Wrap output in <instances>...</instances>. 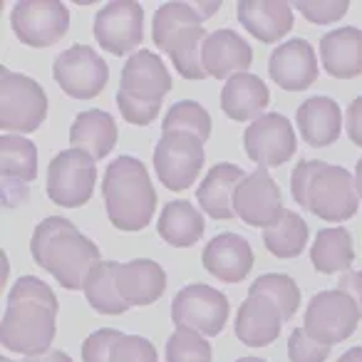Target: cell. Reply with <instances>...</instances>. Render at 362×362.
Here are the masks:
<instances>
[{"mask_svg":"<svg viewBox=\"0 0 362 362\" xmlns=\"http://www.w3.org/2000/svg\"><path fill=\"white\" fill-rule=\"evenodd\" d=\"M291 194L298 206L330 223L347 221L360 206L355 176L345 166L325 164L320 159L298 161L291 174Z\"/></svg>","mask_w":362,"mask_h":362,"instance_id":"4","label":"cell"},{"mask_svg":"<svg viewBox=\"0 0 362 362\" xmlns=\"http://www.w3.org/2000/svg\"><path fill=\"white\" fill-rule=\"evenodd\" d=\"M283 315L268 298L248 296L236 313V337L243 345L266 347L278 340Z\"/></svg>","mask_w":362,"mask_h":362,"instance_id":"23","label":"cell"},{"mask_svg":"<svg viewBox=\"0 0 362 362\" xmlns=\"http://www.w3.org/2000/svg\"><path fill=\"white\" fill-rule=\"evenodd\" d=\"M161 241L176 248H189L194 243L202 241L204 236V216L199 214L197 206H192L184 199L169 202L159 214V223H156Z\"/></svg>","mask_w":362,"mask_h":362,"instance_id":"29","label":"cell"},{"mask_svg":"<svg viewBox=\"0 0 362 362\" xmlns=\"http://www.w3.org/2000/svg\"><path fill=\"white\" fill-rule=\"evenodd\" d=\"M236 362H266V360H261V357H241V360H236Z\"/></svg>","mask_w":362,"mask_h":362,"instance_id":"46","label":"cell"},{"mask_svg":"<svg viewBox=\"0 0 362 362\" xmlns=\"http://www.w3.org/2000/svg\"><path fill=\"white\" fill-rule=\"evenodd\" d=\"M221 8L214 3H164L156 8L151 21V37L159 50L171 57L174 67L187 80H204V42L209 33L202 28L206 18Z\"/></svg>","mask_w":362,"mask_h":362,"instance_id":"3","label":"cell"},{"mask_svg":"<svg viewBox=\"0 0 362 362\" xmlns=\"http://www.w3.org/2000/svg\"><path fill=\"white\" fill-rule=\"evenodd\" d=\"M47 117V95L33 77L13 72L8 67L0 70V129L35 132Z\"/></svg>","mask_w":362,"mask_h":362,"instance_id":"6","label":"cell"},{"mask_svg":"<svg viewBox=\"0 0 362 362\" xmlns=\"http://www.w3.org/2000/svg\"><path fill=\"white\" fill-rule=\"evenodd\" d=\"M347 136L352 144L362 146V97H355L347 107Z\"/></svg>","mask_w":362,"mask_h":362,"instance_id":"41","label":"cell"},{"mask_svg":"<svg viewBox=\"0 0 362 362\" xmlns=\"http://www.w3.org/2000/svg\"><path fill=\"white\" fill-rule=\"evenodd\" d=\"M320 60L330 77L352 80L362 75V30L337 28L320 37Z\"/></svg>","mask_w":362,"mask_h":362,"instance_id":"24","label":"cell"},{"mask_svg":"<svg viewBox=\"0 0 362 362\" xmlns=\"http://www.w3.org/2000/svg\"><path fill=\"white\" fill-rule=\"evenodd\" d=\"M268 105H271V92L266 82L253 72H238L228 77L221 90V110L233 122H256Z\"/></svg>","mask_w":362,"mask_h":362,"instance_id":"27","label":"cell"},{"mask_svg":"<svg viewBox=\"0 0 362 362\" xmlns=\"http://www.w3.org/2000/svg\"><path fill=\"white\" fill-rule=\"evenodd\" d=\"M337 288H340V291H345L347 296L357 303V308H360V315H362V271H345L340 276Z\"/></svg>","mask_w":362,"mask_h":362,"instance_id":"42","label":"cell"},{"mask_svg":"<svg viewBox=\"0 0 362 362\" xmlns=\"http://www.w3.org/2000/svg\"><path fill=\"white\" fill-rule=\"evenodd\" d=\"M0 362H13V360H8V357H3V360H0Z\"/></svg>","mask_w":362,"mask_h":362,"instance_id":"47","label":"cell"},{"mask_svg":"<svg viewBox=\"0 0 362 362\" xmlns=\"http://www.w3.org/2000/svg\"><path fill=\"white\" fill-rule=\"evenodd\" d=\"M298 129L308 146H330L340 139L342 132V110L330 97H308L296 112Z\"/></svg>","mask_w":362,"mask_h":362,"instance_id":"22","label":"cell"},{"mask_svg":"<svg viewBox=\"0 0 362 362\" xmlns=\"http://www.w3.org/2000/svg\"><path fill=\"white\" fill-rule=\"evenodd\" d=\"M161 134H192L206 141L211 136V117L199 102L181 100L169 107L161 124Z\"/></svg>","mask_w":362,"mask_h":362,"instance_id":"33","label":"cell"},{"mask_svg":"<svg viewBox=\"0 0 362 362\" xmlns=\"http://www.w3.org/2000/svg\"><path fill=\"white\" fill-rule=\"evenodd\" d=\"M97 166L87 151L65 149L47 166V197L62 209H80L92 199Z\"/></svg>","mask_w":362,"mask_h":362,"instance_id":"7","label":"cell"},{"mask_svg":"<svg viewBox=\"0 0 362 362\" xmlns=\"http://www.w3.org/2000/svg\"><path fill=\"white\" fill-rule=\"evenodd\" d=\"M171 320L176 327H189L204 337H216L228 322V298L206 283L181 288L171 303Z\"/></svg>","mask_w":362,"mask_h":362,"instance_id":"9","label":"cell"},{"mask_svg":"<svg viewBox=\"0 0 362 362\" xmlns=\"http://www.w3.org/2000/svg\"><path fill=\"white\" fill-rule=\"evenodd\" d=\"M263 243L276 258H298L308 246V223L300 214L283 209L278 221L263 228Z\"/></svg>","mask_w":362,"mask_h":362,"instance_id":"32","label":"cell"},{"mask_svg":"<svg viewBox=\"0 0 362 362\" xmlns=\"http://www.w3.org/2000/svg\"><path fill=\"white\" fill-rule=\"evenodd\" d=\"M112 362H159L156 347L141 335H124L115 350Z\"/></svg>","mask_w":362,"mask_h":362,"instance_id":"39","label":"cell"},{"mask_svg":"<svg viewBox=\"0 0 362 362\" xmlns=\"http://www.w3.org/2000/svg\"><path fill=\"white\" fill-rule=\"evenodd\" d=\"M30 253L33 261L67 291H82L92 268L102 263L95 241L62 216H47L37 223Z\"/></svg>","mask_w":362,"mask_h":362,"instance_id":"2","label":"cell"},{"mask_svg":"<svg viewBox=\"0 0 362 362\" xmlns=\"http://www.w3.org/2000/svg\"><path fill=\"white\" fill-rule=\"evenodd\" d=\"M95 40L107 52L134 55L144 40V8L132 0H112L95 16Z\"/></svg>","mask_w":362,"mask_h":362,"instance_id":"13","label":"cell"},{"mask_svg":"<svg viewBox=\"0 0 362 362\" xmlns=\"http://www.w3.org/2000/svg\"><path fill=\"white\" fill-rule=\"evenodd\" d=\"M52 77L65 95L75 100H95L110 82V67L90 45H72L57 55Z\"/></svg>","mask_w":362,"mask_h":362,"instance_id":"12","label":"cell"},{"mask_svg":"<svg viewBox=\"0 0 362 362\" xmlns=\"http://www.w3.org/2000/svg\"><path fill=\"white\" fill-rule=\"evenodd\" d=\"M360 317L357 303L345 291L332 288L313 296L303 317V330L322 345H337L357 330Z\"/></svg>","mask_w":362,"mask_h":362,"instance_id":"8","label":"cell"},{"mask_svg":"<svg viewBox=\"0 0 362 362\" xmlns=\"http://www.w3.org/2000/svg\"><path fill=\"white\" fill-rule=\"evenodd\" d=\"M248 296L268 298L281 310L283 320H291L300 305V288L296 286L291 276H283V273H266V276L256 278Z\"/></svg>","mask_w":362,"mask_h":362,"instance_id":"34","label":"cell"},{"mask_svg":"<svg viewBox=\"0 0 362 362\" xmlns=\"http://www.w3.org/2000/svg\"><path fill=\"white\" fill-rule=\"evenodd\" d=\"M253 62V50L236 30H221L209 33L204 42V70L206 75L216 80H228V77L246 72Z\"/></svg>","mask_w":362,"mask_h":362,"instance_id":"20","label":"cell"},{"mask_svg":"<svg viewBox=\"0 0 362 362\" xmlns=\"http://www.w3.org/2000/svg\"><path fill=\"white\" fill-rule=\"evenodd\" d=\"M57 296L45 281L23 276L8 293V305L0 322V342L18 355L37 357L50 352L55 340Z\"/></svg>","mask_w":362,"mask_h":362,"instance_id":"1","label":"cell"},{"mask_svg":"<svg viewBox=\"0 0 362 362\" xmlns=\"http://www.w3.org/2000/svg\"><path fill=\"white\" fill-rule=\"evenodd\" d=\"M355 187H357V197H360V202H362V159L357 161V166H355Z\"/></svg>","mask_w":362,"mask_h":362,"instance_id":"45","label":"cell"},{"mask_svg":"<svg viewBox=\"0 0 362 362\" xmlns=\"http://www.w3.org/2000/svg\"><path fill=\"white\" fill-rule=\"evenodd\" d=\"M236 216L246 221L248 226L268 228L278 221L283 214V199L276 179L268 174V169H256L241 181L236 189Z\"/></svg>","mask_w":362,"mask_h":362,"instance_id":"15","label":"cell"},{"mask_svg":"<svg viewBox=\"0 0 362 362\" xmlns=\"http://www.w3.org/2000/svg\"><path fill=\"white\" fill-rule=\"evenodd\" d=\"M236 16L261 42H278L293 30V6L286 0H241Z\"/></svg>","mask_w":362,"mask_h":362,"instance_id":"21","label":"cell"},{"mask_svg":"<svg viewBox=\"0 0 362 362\" xmlns=\"http://www.w3.org/2000/svg\"><path fill=\"white\" fill-rule=\"evenodd\" d=\"M11 28L23 45L50 47L70 30V8L60 0H21L11 13Z\"/></svg>","mask_w":362,"mask_h":362,"instance_id":"10","label":"cell"},{"mask_svg":"<svg viewBox=\"0 0 362 362\" xmlns=\"http://www.w3.org/2000/svg\"><path fill=\"white\" fill-rule=\"evenodd\" d=\"M117 286L129 305H151L166 291V273L156 261L136 258L129 263H119L117 268Z\"/></svg>","mask_w":362,"mask_h":362,"instance_id":"26","label":"cell"},{"mask_svg":"<svg viewBox=\"0 0 362 362\" xmlns=\"http://www.w3.org/2000/svg\"><path fill=\"white\" fill-rule=\"evenodd\" d=\"M337 362H362V347H350L347 352H342Z\"/></svg>","mask_w":362,"mask_h":362,"instance_id":"44","label":"cell"},{"mask_svg":"<svg viewBox=\"0 0 362 362\" xmlns=\"http://www.w3.org/2000/svg\"><path fill=\"white\" fill-rule=\"evenodd\" d=\"M117 107H119L122 117H124L129 124L136 127H146L159 117L161 105H151V102H139L127 97L124 92H117Z\"/></svg>","mask_w":362,"mask_h":362,"instance_id":"40","label":"cell"},{"mask_svg":"<svg viewBox=\"0 0 362 362\" xmlns=\"http://www.w3.org/2000/svg\"><path fill=\"white\" fill-rule=\"evenodd\" d=\"M209 340L197 330L176 327L166 340V362H211Z\"/></svg>","mask_w":362,"mask_h":362,"instance_id":"35","label":"cell"},{"mask_svg":"<svg viewBox=\"0 0 362 362\" xmlns=\"http://www.w3.org/2000/svg\"><path fill=\"white\" fill-rule=\"evenodd\" d=\"M171 90V75L166 70L164 60L156 52L149 50H136L129 55V60L122 67L119 77V92L127 97L139 102H151V105H161Z\"/></svg>","mask_w":362,"mask_h":362,"instance_id":"16","label":"cell"},{"mask_svg":"<svg viewBox=\"0 0 362 362\" xmlns=\"http://www.w3.org/2000/svg\"><path fill=\"white\" fill-rule=\"evenodd\" d=\"M243 149H246L248 159L256 161L258 169L281 166L296 154V132H293L288 117L268 112L246 127Z\"/></svg>","mask_w":362,"mask_h":362,"instance_id":"14","label":"cell"},{"mask_svg":"<svg viewBox=\"0 0 362 362\" xmlns=\"http://www.w3.org/2000/svg\"><path fill=\"white\" fill-rule=\"evenodd\" d=\"M330 355V345L313 340L303 327H296L288 337V357L291 362H325Z\"/></svg>","mask_w":362,"mask_h":362,"instance_id":"38","label":"cell"},{"mask_svg":"<svg viewBox=\"0 0 362 362\" xmlns=\"http://www.w3.org/2000/svg\"><path fill=\"white\" fill-rule=\"evenodd\" d=\"M293 8L303 13V18L315 25H327V23H335L350 11V3L347 0H298L293 3Z\"/></svg>","mask_w":362,"mask_h":362,"instance_id":"37","label":"cell"},{"mask_svg":"<svg viewBox=\"0 0 362 362\" xmlns=\"http://www.w3.org/2000/svg\"><path fill=\"white\" fill-rule=\"evenodd\" d=\"M28 362H72V357L62 350H50V352H45V355L28 357Z\"/></svg>","mask_w":362,"mask_h":362,"instance_id":"43","label":"cell"},{"mask_svg":"<svg viewBox=\"0 0 362 362\" xmlns=\"http://www.w3.org/2000/svg\"><path fill=\"white\" fill-rule=\"evenodd\" d=\"M310 261L317 273H342L350 271L352 261H355V251H352V236L347 228L332 226L317 231L315 241L310 246Z\"/></svg>","mask_w":362,"mask_h":362,"instance_id":"30","label":"cell"},{"mask_svg":"<svg viewBox=\"0 0 362 362\" xmlns=\"http://www.w3.org/2000/svg\"><path fill=\"white\" fill-rule=\"evenodd\" d=\"M0 176H3V202L13 197V189L25 194V184L37 176V146L21 134H3L0 139Z\"/></svg>","mask_w":362,"mask_h":362,"instance_id":"25","label":"cell"},{"mask_svg":"<svg viewBox=\"0 0 362 362\" xmlns=\"http://www.w3.org/2000/svg\"><path fill=\"white\" fill-rule=\"evenodd\" d=\"M246 179L241 166L236 164H216L209 169L204 176L202 187L197 189V202L209 214V218L216 221H231L236 216V189L241 187V181Z\"/></svg>","mask_w":362,"mask_h":362,"instance_id":"19","label":"cell"},{"mask_svg":"<svg viewBox=\"0 0 362 362\" xmlns=\"http://www.w3.org/2000/svg\"><path fill=\"white\" fill-rule=\"evenodd\" d=\"M204 268L223 283H241L253 268V248L238 233H218L204 246Z\"/></svg>","mask_w":362,"mask_h":362,"instance_id":"18","label":"cell"},{"mask_svg":"<svg viewBox=\"0 0 362 362\" xmlns=\"http://www.w3.org/2000/svg\"><path fill=\"white\" fill-rule=\"evenodd\" d=\"M122 337H124V332L115 330V327H102V330L92 332L82 342V362H112Z\"/></svg>","mask_w":362,"mask_h":362,"instance_id":"36","label":"cell"},{"mask_svg":"<svg viewBox=\"0 0 362 362\" xmlns=\"http://www.w3.org/2000/svg\"><path fill=\"white\" fill-rule=\"evenodd\" d=\"M117 261H102L100 266L92 268V273L85 281V298L100 315H122L129 310V303L122 298L119 286H117Z\"/></svg>","mask_w":362,"mask_h":362,"instance_id":"31","label":"cell"},{"mask_svg":"<svg viewBox=\"0 0 362 362\" xmlns=\"http://www.w3.org/2000/svg\"><path fill=\"white\" fill-rule=\"evenodd\" d=\"M70 141L75 149H82L95 161L110 156L117 146V124L110 112L105 110H87L80 112L72 122Z\"/></svg>","mask_w":362,"mask_h":362,"instance_id":"28","label":"cell"},{"mask_svg":"<svg viewBox=\"0 0 362 362\" xmlns=\"http://www.w3.org/2000/svg\"><path fill=\"white\" fill-rule=\"evenodd\" d=\"M268 72H271V80L286 92L308 90L317 80L315 50L303 37H293L271 52Z\"/></svg>","mask_w":362,"mask_h":362,"instance_id":"17","label":"cell"},{"mask_svg":"<svg viewBox=\"0 0 362 362\" xmlns=\"http://www.w3.org/2000/svg\"><path fill=\"white\" fill-rule=\"evenodd\" d=\"M102 197L110 223L119 231H141L156 211L154 184L136 156H117L107 166Z\"/></svg>","mask_w":362,"mask_h":362,"instance_id":"5","label":"cell"},{"mask_svg":"<svg viewBox=\"0 0 362 362\" xmlns=\"http://www.w3.org/2000/svg\"><path fill=\"white\" fill-rule=\"evenodd\" d=\"M204 141L192 134H161L154 146V169L169 192H184L199 179L204 166Z\"/></svg>","mask_w":362,"mask_h":362,"instance_id":"11","label":"cell"}]
</instances>
